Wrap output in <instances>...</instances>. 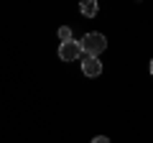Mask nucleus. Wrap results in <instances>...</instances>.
<instances>
[{
  "mask_svg": "<svg viewBox=\"0 0 153 143\" xmlns=\"http://www.w3.org/2000/svg\"><path fill=\"white\" fill-rule=\"evenodd\" d=\"M79 44H82V51H84V54H87V56H94V59L107 49V39H105L102 33H97V31H94V33H87Z\"/></svg>",
  "mask_w": 153,
  "mask_h": 143,
  "instance_id": "1",
  "label": "nucleus"
},
{
  "mask_svg": "<svg viewBox=\"0 0 153 143\" xmlns=\"http://www.w3.org/2000/svg\"><path fill=\"white\" fill-rule=\"evenodd\" d=\"M82 56V44L79 41H64L59 46V59L61 61H74Z\"/></svg>",
  "mask_w": 153,
  "mask_h": 143,
  "instance_id": "2",
  "label": "nucleus"
},
{
  "mask_svg": "<svg viewBox=\"0 0 153 143\" xmlns=\"http://www.w3.org/2000/svg\"><path fill=\"white\" fill-rule=\"evenodd\" d=\"M82 72L87 77H100V74H102V61L94 59V56H87V59L82 61Z\"/></svg>",
  "mask_w": 153,
  "mask_h": 143,
  "instance_id": "3",
  "label": "nucleus"
},
{
  "mask_svg": "<svg viewBox=\"0 0 153 143\" xmlns=\"http://www.w3.org/2000/svg\"><path fill=\"white\" fill-rule=\"evenodd\" d=\"M79 10H82V16H84V18H94L100 8H97V3H94V0H84L82 5H79Z\"/></svg>",
  "mask_w": 153,
  "mask_h": 143,
  "instance_id": "4",
  "label": "nucleus"
},
{
  "mask_svg": "<svg viewBox=\"0 0 153 143\" xmlns=\"http://www.w3.org/2000/svg\"><path fill=\"white\" fill-rule=\"evenodd\" d=\"M59 39H61V44H64V41H71V28L69 26L59 28Z\"/></svg>",
  "mask_w": 153,
  "mask_h": 143,
  "instance_id": "5",
  "label": "nucleus"
},
{
  "mask_svg": "<svg viewBox=\"0 0 153 143\" xmlns=\"http://www.w3.org/2000/svg\"><path fill=\"white\" fill-rule=\"evenodd\" d=\"M92 143H110V138H107V136H97Z\"/></svg>",
  "mask_w": 153,
  "mask_h": 143,
  "instance_id": "6",
  "label": "nucleus"
},
{
  "mask_svg": "<svg viewBox=\"0 0 153 143\" xmlns=\"http://www.w3.org/2000/svg\"><path fill=\"white\" fill-rule=\"evenodd\" d=\"M151 74H153V61H151Z\"/></svg>",
  "mask_w": 153,
  "mask_h": 143,
  "instance_id": "7",
  "label": "nucleus"
}]
</instances>
